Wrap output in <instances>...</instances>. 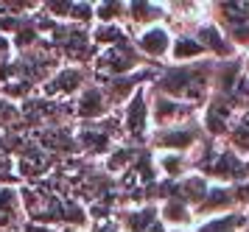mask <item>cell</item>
Returning a JSON list of instances; mask_svg holds the SVG:
<instances>
[{"instance_id": "6da1fadb", "label": "cell", "mask_w": 249, "mask_h": 232, "mask_svg": "<svg viewBox=\"0 0 249 232\" xmlns=\"http://www.w3.org/2000/svg\"><path fill=\"white\" fill-rule=\"evenodd\" d=\"M213 78H215V62L202 59V62H193V65H168L154 70V78H151L148 89L202 109L213 95Z\"/></svg>"}, {"instance_id": "7a4b0ae2", "label": "cell", "mask_w": 249, "mask_h": 232, "mask_svg": "<svg viewBox=\"0 0 249 232\" xmlns=\"http://www.w3.org/2000/svg\"><path fill=\"white\" fill-rule=\"evenodd\" d=\"M193 174L204 177L210 185H241L249 182V160L235 154L224 140L204 137L202 145L191 154Z\"/></svg>"}, {"instance_id": "3957f363", "label": "cell", "mask_w": 249, "mask_h": 232, "mask_svg": "<svg viewBox=\"0 0 249 232\" xmlns=\"http://www.w3.org/2000/svg\"><path fill=\"white\" fill-rule=\"evenodd\" d=\"M121 132L132 143H148V137H151V92H148V84L132 92V98L121 107Z\"/></svg>"}, {"instance_id": "277c9868", "label": "cell", "mask_w": 249, "mask_h": 232, "mask_svg": "<svg viewBox=\"0 0 249 232\" xmlns=\"http://www.w3.org/2000/svg\"><path fill=\"white\" fill-rule=\"evenodd\" d=\"M210 20L227 34L235 51L249 48V3H210Z\"/></svg>"}, {"instance_id": "5b68a950", "label": "cell", "mask_w": 249, "mask_h": 232, "mask_svg": "<svg viewBox=\"0 0 249 232\" xmlns=\"http://www.w3.org/2000/svg\"><path fill=\"white\" fill-rule=\"evenodd\" d=\"M207 137L202 129L199 118L196 121H188L182 126H171V129H154L148 143L154 145V151H177V154H193L202 140Z\"/></svg>"}, {"instance_id": "8992f818", "label": "cell", "mask_w": 249, "mask_h": 232, "mask_svg": "<svg viewBox=\"0 0 249 232\" xmlns=\"http://www.w3.org/2000/svg\"><path fill=\"white\" fill-rule=\"evenodd\" d=\"M146 65V59L135 51L132 42L115 45V48H104L98 59H95V70L104 78H124L132 73H140V67Z\"/></svg>"}, {"instance_id": "52a82bcc", "label": "cell", "mask_w": 249, "mask_h": 232, "mask_svg": "<svg viewBox=\"0 0 249 232\" xmlns=\"http://www.w3.org/2000/svg\"><path fill=\"white\" fill-rule=\"evenodd\" d=\"M151 92V132L154 129H171V126H182V123L188 121H196L199 118V112L196 107L191 104H182L177 98H168V95H160L154 89H148Z\"/></svg>"}, {"instance_id": "ba28073f", "label": "cell", "mask_w": 249, "mask_h": 232, "mask_svg": "<svg viewBox=\"0 0 249 232\" xmlns=\"http://www.w3.org/2000/svg\"><path fill=\"white\" fill-rule=\"evenodd\" d=\"M132 45L146 62H168L171 45H174V28H168L165 22L143 28V31L132 34Z\"/></svg>"}, {"instance_id": "9c48e42d", "label": "cell", "mask_w": 249, "mask_h": 232, "mask_svg": "<svg viewBox=\"0 0 249 232\" xmlns=\"http://www.w3.org/2000/svg\"><path fill=\"white\" fill-rule=\"evenodd\" d=\"M115 224L121 232H165L160 221L157 201H140V204H129L115 213Z\"/></svg>"}, {"instance_id": "30bf717a", "label": "cell", "mask_w": 249, "mask_h": 232, "mask_svg": "<svg viewBox=\"0 0 249 232\" xmlns=\"http://www.w3.org/2000/svg\"><path fill=\"white\" fill-rule=\"evenodd\" d=\"M56 51L68 56L70 62L76 65V62H87L92 56V34L90 28H84V25H70V22H56Z\"/></svg>"}, {"instance_id": "8fae6325", "label": "cell", "mask_w": 249, "mask_h": 232, "mask_svg": "<svg viewBox=\"0 0 249 232\" xmlns=\"http://www.w3.org/2000/svg\"><path fill=\"white\" fill-rule=\"evenodd\" d=\"M193 36L202 42L207 59H213V62H230V59H235V56H238L235 45L227 39V34L221 31L213 20L199 22V25L193 28Z\"/></svg>"}, {"instance_id": "7c38bea8", "label": "cell", "mask_w": 249, "mask_h": 232, "mask_svg": "<svg viewBox=\"0 0 249 232\" xmlns=\"http://www.w3.org/2000/svg\"><path fill=\"white\" fill-rule=\"evenodd\" d=\"M73 112H76V118L84 121V123H98V121H104V115L112 112V104H109V98H107V92H104L101 84H87V87L76 95Z\"/></svg>"}, {"instance_id": "4fadbf2b", "label": "cell", "mask_w": 249, "mask_h": 232, "mask_svg": "<svg viewBox=\"0 0 249 232\" xmlns=\"http://www.w3.org/2000/svg\"><path fill=\"white\" fill-rule=\"evenodd\" d=\"M87 84L90 81H87V70L84 67L65 65L53 73L51 81H45V95L48 98H70V95H79Z\"/></svg>"}, {"instance_id": "5bb4252c", "label": "cell", "mask_w": 249, "mask_h": 232, "mask_svg": "<svg viewBox=\"0 0 249 232\" xmlns=\"http://www.w3.org/2000/svg\"><path fill=\"white\" fill-rule=\"evenodd\" d=\"M25 207H23V193L14 185H0V232L9 230H25Z\"/></svg>"}, {"instance_id": "9a60e30c", "label": "cell", "mask_w": 249, "mask_h": 232, "mask_svg": "<svg viewBox=\"0 0 249 232\" xmlns=\"http://www.w3.org/2000/svg\"><path fill=\"white\" fill-rule=\"evenodd\" d=\"M157 210L165 230H193L196 227V210L177 196H162L157 201Z\"/></svg>"}, {"instance_id": "2e32d148", "label": "cell", "mask_w": 249, "mask_h": 232, "mask_svg": "<svg viewBox=\"0 0 249 232\" xmlns=\"http://www.w3.org/2000/svg\"><path fill=\"white\" fill-rule=\"evenodd\" d=\"M154 168L162 177V182H179L188 174H193L191 154H177V151H154Z\"/></svg>"}, {"instance_id": "e0dca14e", "label": "cell", "mask_w": 249, "mask_h": 232, "mask_svg": "<svg viewBox=\"0 0 249 232\" xmlns=\"http://www.w3.org/2000/svg\"><path fill=\"white\" fill-rule=\"evenodd\" d=\"M207 59L202 42L193 36V31H174V45H171V65H193Z\"/></svg>"}, {"instance_id": "ac0fdd59", "label": "cell", "mask_w": 249, "mask_h": 232, "mask_svg": "<svg viewBox=\"0 0 249 232\" xmlns=\"http://www.w3.org/2000/svg\"><path fill=\"white\" fill-rule=\"evenodd\" d=\"M160 22H165V3H126V25L135 34Z\"/></svg>"}, {"instance_id": "d6986e66", "label": "cell", "mask_w": 249, "mask_h": 232, "mask_svg": "<svg viewBox=\"0 0 249 232\" xmlns=\"http://www.w3.org/2000/svg\"><path fill=\"white\" fill-rule=\"evenodd\" d=\"M247 230V213L232 210V213H218V215H207L199 218L193 232H244Z\"/></svg>"}, {"instance_id": "ffe728a7", "label": "cell", "mask_w": 249, "mask_h": 232, "mask_svg": "<svg viewBox=\"0 0 249 232\" xmlns=\"http://www.w3.org/2000/svg\"><path fill=\"white\" fill-rule=\"evenodd\" d=\"M76 143H79L81 151H87V154L98 157V154H112V148L118 143H115V137L109 132H101L98 129V123H92V126H87V129H81L79 134H76Z\"/></svg>"}, {"instance_id": "44dd1931", "label": "cell", "mask_w": 249, "mask_h": 232, "mask_svg": "<svg viewBox=\"0 0 249 232\" xmlns=\"http://www.w3.org/2000/svg\"><path fill=\"white\" fill-rule=\"evenodd\" d=\"M224 143L235 151V154L247 157L249 160V107L238 109V115L232 118L230 129L224 134Z\"/></svg>"}, {"instance_id": "7402d4cb", "label": "cell", "mask_w": 249, "mask_h": 232, "mask_svg": "<svg viewBox=\"0 0 249 232\" xmlns=\"http://www.w3.org/2000/svg\"><path fill=\"white\" fill-rule=\"evenodd\" d=\"M95 25H126V3H92Z\"/></svg>"}, {"instance_id": "603a6c76", "label": "cell", "mask_w": 249, "mask_h": 232, "mask_svg": "<svg viewBox=\"0 0 249 232\" xmlns=\"http://www.w3.org/2000/svg\"><path fill=\"white\" fill-rule=\"evenodd\" d=\"M84 232H121V227L115 224V218H104V221H92Z\"/></svg>"}, {"instance_id": "cb8c5ba5", "label": "cell", "mask_w": 249, "mask_h": 232, "mask_svg": "<svg viewBox=\"0 0 249 232\" xmlns=\"http://www.w3.org/2000/svg\"><path fill=\"white\" fill-rule=\"evenodd\" d=\"M12 51H14V42H12V36H6V34H0V65L12 59Z\"/></svg>"}, {"instance_id": "d4e9b609", "label": "cell", "mask_w": 249, "mask_h": 232, "mask_svg": "<svg viewBox=\"0 0 249 232\" xmlns=\"http://www.w3.org/2000/svg\"><path fill=\"white\" fill-rule=\"evenodd\" d=\"M238 62H241V73H244V78H249V48L238 56Z\"/></svg>"}, {"instance_id": "484cf974", "label": "cell", "mask_w": 249, "mask_h": 232, "mask_svg": "<svg viewBox=\"0 0 249 232\" xmlns=\"http://www.w3.org/2000/svg\"><path fill=\"white\" fill-rule=\"evenodd\" d=\"M25 232H59V230H48V227H28Z\"/></svg>"}, {"instance_id": "4316f807", "label": "cell", "mask_w": 249, "mask_h": 232, "mask_svg": "<svg viewBox=\"0 0 249 232\" xmlns=\"http://www.w3.org/2000/svg\"><path fill=\"white\" fill-rule=\"evenodd\" d=\"M165 232H193V230H165Z\"/></svg>"}, {"instance_id": "83f0119b", "label": "cell", "mask_w": 249, "mask_h": 232, "mask_svg": "<svg viewBox=\"0 0 249 232\" xmlns=\"http://www.w3.org/2000/svg\"><path fill=\"white\" fill-rule=\"evenodd\" d=\"M244 232H249V210H247V230H244Z\"/></svg>"}, {"instance_id": "f1b7e54d", "label": "cell", "mask_w": 249, "mask_h": 232, "mask_svg": "<svg viewBox=\"0 0 249 232\" xmlns=\"http://www.w3.org/2000/svg\"><path fill=\"white\" fill-rule=\"evenodd\" d=\"M9 232H25V230H9Z\"/></svg>"}]
</instances>
